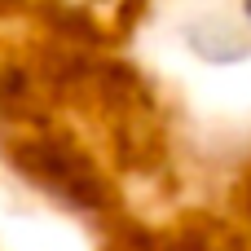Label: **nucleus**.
<instances>
[{
  "instance_id": "f257e3e1",
  "label": "nucleus",
  "mask_w": 251,
  "mask_h": 251,
  "mask_svg": "<svg viewBox=\"0 0 251 251\" xmlns=\"http://www.w3.org/2000/svg\"><path fill=\"white\" fill-rule=\"evenodd\" d=\"M247 9H251V0H247Z\"/></svg>"
}]
</instances>
